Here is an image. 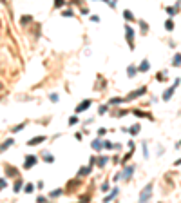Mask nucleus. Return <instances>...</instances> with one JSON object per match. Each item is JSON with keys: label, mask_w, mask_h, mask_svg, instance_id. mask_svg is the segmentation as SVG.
Instances as JSON below:
<instances>
[{"label": "nucleus", "mask_w": 181, "mask_h": 203, "mask_svg": "<svg viewBox=\"0 0 181 203\" xmlns=\"http://www.w3.org/2000/svg\"><path fill=\"white\" fill-rule=\"evenodd\" d=\"M91 169H92V165H89V167H82V169H80V176H89L91 174Z\"/></svg>", "instance_id": "10"}, {"label": "nucleus", "mask_w": 181, "mask_h": 203, "mask_svg": "<svg viewBox=\"0 0 181 203\" xmlns=\"http://www.w3.org/2000/svg\"><path fill=\"white\" fill-rule=\"evenodd\" d=\"M35 163H36V156H27L24 167H25V169H31V167H35Z\"/></svg>", "instance_id": "6"}, {"label": "nucleus", "mask_w": 181, "mask_h": 203, "mask_svg": "<svg viewBox=\"0 0 181 203\" xmlns=\"http://www.w3.org/2000/svg\"><path fill=\"white\" fill-rule=\"evenodd\" d=\"M0 89H2V82H0Z\"/></svg>", "instance_id": "38"}, {"label": "nucleus", "mask_w": 181, "mask_h": 203, "mask_svg": "<svg viewBox=\"0 0 181 203\" xmlns=\"http://www.w3.org/2000/svg\"><path fill=\"white\" fill-rule=\"evenodd\" d=\"M103 2H107V4H109V5H111V2H109V0H103Z\"/></svg>", "instance_id": "36"}, {"label": "nucleus", "mask_w": 181, "mask_h": 203, "mask_svg": "<svg viewBox=\"0 0 181 203\" xmlns=\"http://www.w3.org/2000/svg\"><path fill=\"white\" fill-rule=\"evenodd\" d=\"M102 145H103V141H100V140H96V141H92V149H102Z\"/></svg>", "instance_id": "22"}, {"label": "nucleus", "mask_w": 181, "mask_h": 203, "mask_svg": "<svg viewBox=\"0 0 181 203\" xmlns=\"http://www.w3.org/2000/svg\"><path fill=\"white\" fill-rule=\"evenodd\" d=\"M136 73H138V67H134V65H130L129 69H127V74H129V76H134Z\"/></svg>", "instance_id": "15"}, {"label": "nucleus", "mask_w": 181, "mask_h": 203, "mask_svg": "<svg viewBox=\"0 0 181 203\" xmlns=\"http://www.w3.org/2000/svg\"><path fill=\"white\" fill-rule=\"evenodd\" d=\"M139 25H141V33H147V31H149V24H147V22L139 20Z\"/></svg>", "instance_id": "20"}, {"label": "nucleus", "mask_w": 181, "mask_h": 203, "mask_svg": "<svg viewBox=\"0 0 181 203\" xmlns=\"http://www.w3.org/2000/svg\"><path fill=\"white\" fill-rule=\"evenodd\" d=\"M5 171H8V176H16V174H18L16 169H13V167H9V165H5Z\"/></svg>", "instance_id": "13"}, {"label": "nucleus", "mask_w": 181, "mask_h": 203, "mask_svg": "<svg viewBox=\"0 0 181 203\" xmlns=\"http://www.w3.org/2000/svg\"><path fill=\"white\" fill-rule=\"evenodd\" d=\"M178 13V8H167V15L169 16H174Z\"/></svg>", "instance_id": "19"}, {"label": "nucleus", "mask_w": 181, "mask_h": 203, "mask_svg": "<svg viewBox=\"0 0 181 203\" xmlns=\"http://www.w3.org/2000/svg\"><path fill=\"white\" fill-rule=\"evenodd\" d=\"M24 127H25V123H20V125H16V127H13L11 131H13V132H18V131H22Z\"/></svg>", "instance_id": "25"}, {"label": "nucleus", "mask_w": 181, "mask_h": 203, "mask_svg": "<svg viewBox=\"0 0 181 203\" xmlns=\"http://www.w3.org/2000/svg\"><path fill=\"white\" fill-rule=\"evenodd\" d=\"M105 163H107V156H102V158L98 160V165H100V167H103Z\"/></svg>", "instance_id": "26"}, {"label": "nucleus", "mask_w": 181, "mask_h": 203, "mask_svg": "<svg viewBox=\"0 0 181 203\" xmlns=\"http://www.w3.org/2000/svg\"><path fill=\"white\" fill-rule=\"evenodd\" d=\"M150 196H152V185H147V189L139 194V201H149Z\"/></svg>", "instance_id": "2"}, {"label": "nucleus", "mask_w": 181, "mask_h": 203, "mask_svg": "<svg viewBox=\"0 0 181 203\" xmlns=\"http://www.w3.org/2000/svg\"><path fill=\"white\" fill-rule=\"evenodd\" d=\"M122 102H125V98H112L109 104H111V105H118V104H122Z\"/></svg>", "instance_id": "18"}, {"label": "nucleus", "mask_w": 181, "mask_h": 203, "mask_svg": "<svg viewBox=\"0 0 181 203\" xmlns=\"http://www.w3.org/2000/svg\"><path fill=\"white\" fill-rule=\"evenodd\" d=\"M58 196H62V191H53L51 192V198H58Z\"/></svg>", "instance_id": "29"}, {"label": "nucleus", "mask_w": 181, "mask_h": 203, "mask_svg": "<svg viewBox=\"0 0 181 203\" xmlns=\"http://www.w3.org/2000/svg\"><path fill=\"white\" fill-rule=\"evenodd\" d=\"M36 201H40V203H44V201H47V200H45V198H44V196H38V200H36Z\"/></svg>", "instance_id": "35"}, {"label": "nucleus", "mask_w": 181, "mask_h": 203, "mask_svg": "<svg viewBox=\"0 0 181 203\" xmlns=\"http://www.w3.org/2000/svg\"><path fill=\"white\" fill-rule=\"evenodd\" d=\"M31 22H33L31 16H22V20H20V24H22V25H27V24H31Z\"/></svg>", "instance_id": "16"}, {"label": "nucleus", "mask_w": 181, "mask_h": 203, "mask_svg": "<svg viewBox=\"0 0 181 203\" xmlns=\"http://www.w3.org/2000/svg\"><path fill=\"white\" fill-rule=\"evenodd\" d=\"M53 160H55V158H53L51 154H47V156H45V161H47V163H53Z\"/></svg>", "instance_id": "33"}, {"label": "nucleus", "mask_w": 181, "mask_h": 203, "mask_svg": "<svg viewBox=\"0 0 181 203\" xmlns=\"http://www.w3.org/2000/svg\"><path fill=\"white\" fill-rule=\"evenodd\" d=\"M20 187H22V181H20V180H18V181H16V185H15V187H13V189H15V192H18V191H20Z\"/></svg>", "instance_id": "30"}, {"label": "nucleus", "mask_w": 181, "mask_h": 203, "mask_svg": "<svg viewBox=\"0 0 181 203\" xmlns=\"http://www.w3.org/2000/svg\"><path fill=\"white\" fill-rule=\"evenodd\" d=\"M24 191L27 192V194H31L33 191H35V185H33V183H27V185H25V189H24Z\"/></svg>", "instance_id": "23"}, {"label": "nucleus", "mask_w": 181, "mask_h": 203, "mask_svg": "<svg viewBox=\"0 0 181 203\" xmlns=\"http://www.w3.org/2000/svg\"><path fill=\"white\" fill-rule=\"evenodd\" d=\"M4 187H5V180H0V191H2Z\"/></svg>", "instance_id": "34"}, {"label": "nucleus", "mask_w": 181, "mask_h": 203, "mask_svg": "<svg viewBox=\"0 0 181 203\" xmlns=\"http://www.w3.org/2000/svg\"><path fill=\"white\" fill-rule=\"evenodd\" d=\"M42 141H45V136H35V138L29 140V145H38V143H42Z\"/></svg>", "instance_id": "9"}, {"label": "nucleus", "mask_w": 181, "mask_h": 203, "mask_svg": "<svg viewBox=\"0 0 181 203\" xmlns=\"http://www.w3.org/2000/svg\"><path fill=\"white\" fill-rule=\"evenodd\" d=\"M125 36H127V42H129V47H130V49H134V31L129 27V25H127V27H125Z\"/></svg>", "instance_id": "3"}, {"label": "nucleus", "mask_w": 181, "mask_h": 203, "mask_svg": "<svg viewBox=\"0 0 181 203\" xmlns=\"http://www.w3.org/2000/svg\"><path fill=\"white\" fill-rule=\"evenodd\" d=\"M64 4H65V0H55V5H56V8H64Z\"/></svg>", "instance_id": "28"}, {"label": "nucleus", "mask_w": 181, "mask_h": 203, "mask_svg": "<svg viewBox=\"0 0 181 203\" xmlns=\"http://www.w3.org/2000/svg\"><path fill=\"white\" fill-rule=\"evenodd\" d=\"M87 107H91V100H83L82 104H80V105L76 107V112H82V111H85Z\"/></svg>", "instance_id": "7"}, {"label": "nucleus", "mask_w": 181, "mask_h": 203, "mask_svg": "<svg viewBox=\"0 0 181 203\" xmlns=\"http://www.w3.org/2000/svg\"><path fill=\"white\" fill-rule=\"evenodd\" d=\"M179 82H181V80H179V78H176V82H174V85H170V87H169V89H167V91L163 93V96H161V98H163L165 102L172 98V94H174V93H176V89H178V85H179Z\"/></svg>", "instance_id": "1"}, {"label": "nucleus", "mask_w": 181, "mask_h": 203, "mask_svg": "<svg viewBox=\"0 0 181 203\" xmlns=\"http://www.w3.org/2000/svg\"><path fill=\"white\" fill-rule=\"evenodd\" d=\"M127 131H129L130 134H138V132H139V125L136 123V125H132V127H130V129H127Z\"/></svg>", "instance_id": "17"}, {"label": "nucleus", "mask_w": 181, "mask_h": 203, "mask_svg": "<svg viewBox=\"0 0 181 203\" xmlns=\"http://www.w3.org/2000/svg\"><path fill=\"white\" fill-rule=\"evenodd\" d=\"M132 114H136V116H138V118H145V116H147V118H149V120H154V118L150 116V114H149V112H145V111H139V109H134V111H132Z\"/></svg>", "instance_id": "5"}, {"label": "nucleus", "mask_w": 181, "mask_h": 203, "mask_svg": "<svg viewBox=\"0 0 181 203\" xmlns=\"http://www.w3.org/2000/svg\"><path fill=\"white\" fill-rule=\"evenodd\" d=\"M145 87H141V89H138V91H134V93H130L129 94V96H127L125 98V102H130V100H134V98H139V96H141V94H145Z\"/></svg>", "instance_id": "4"}, {"label": "nucleus", "mask_w": 181, "mask_h": 203, "mask_svg": "<svg viewBox=\"0 0 181 203\" xmlns=\"http://www.w3.org/2000/svg\"><path fill=\"white\" fill-rule=\"evenodd\" d=\"M178 147H181V141H179V143H178Z\"/></svg>", "instance_id": "37"}, {"label": "nucleus", "mask_w": 181, "mask_h": 203, "mask_svg": "<svg viewBox=\"0 0 181 203\" xmlns=\"http://www.w3.org/2000/svg\"><path fill=\"white\" fill-rule=\"evenodd\" d=\"M165 29H167V31H174V22H172L170 18L165 22Z\"/></svg>", "instance_id": "14"}, {"label": "nucleus", "mask_w": 181, "mask_h": 203, "mask_svg": "<svg viewBox=\"0 0 181 203\" xmlns=\"http://www.w3.org/2000/svg\"><path fill=\"white\" fill-rule=\"evenodd\" d=\"M13 145V140H8V141H5V143L2 145V147H0V151H5V149H8V147H11Z\"/></svg>", "instance_id": "24"}, {"label": "nucleus", "mask_w": 181, "mask_h": 203, "mask_svg": "<svg viewBox=\"0 0 181 203\" xmlns=\"http://www.w3.org/2000/svg\"><path fill=\"white\" fill-rule=\"evenodd\" d=\"M116 194H118V189H116V191H112V192H111L109 196H107V198H105V201H109V200H112V198H114V196H116Z\"/></svg>", "instance_id": "27"}, {"label": "nucleus", "mask_w": 181, "mask_h": 203, "mask_svg": "<svg viewBox=\"0 0 181 203\" xmlns=\"http://www.w3.org/2000/svg\"><path fill=\"white\" fill-rule=\"evenodd\" d=\"M132 171H134V167L130 165V167H127L125 171H123V174H122V178H129V176L132 174Z\"/></svg>", "instance_id": "12"}, {"label": "nucleus", "mask_w": 181, "mask_h": 203, "mask_svg": "<svg viewBox=\"0 0 181 203\" xmlns=\"http://www.w3.org/2000/svg\"><path fill=\"white\" fill-rule=\"evenodd\" d=\"M149 69H150V64L147 62V60H143V62L139 64V67H138V71H139V73H147Z\"/></svg>", "instance_id": "8"}, {"label": "nucleus", "mask_w": 181, "mask_h": 203, "mask_svg": "<svg viewBox=\"0 0 181 203\" xmlns=\"http://www.w3.org/2000/svg\"><path fill=\"white\" fill-rule=\"evenodd\" d=\"M76 121H78V118H76V116H72V118H69V125H74V123H76Z\"/></svg>", "instance_id": "32"}, {"label": "nucleus", "mask_w": 181, "mask_h": 203, "mask_svg": "<svg viewBox=\"0 0 181 203\" xmlns=\"http://www.w3.org/2000/svg\"><path fill=\"white\" fill-rule=\"evenodd\" d=\"M123 16H125L127 20H134V15H132V11H129V9H127V11H123Z\"/></svg>", "instance_id": "21"}, {"label": "nucleus", "mask_w": 181, "mask_h": 203, "mask_svg": "<svg viewBox=\"0 0 181 203\" xmlns=\"http://www.w3.org/2000/svg\"><path fill=\"white\" fill-rule=\"evenodd\" d=\"M62 15H64V16H72V11H71V9H65Z\"/></svg>", "instance_id": "31"}, {"label": "nucleus", "mask_w": 181, "mask_h": 203, "mask_svg": "<svg viewBox=\"0 0 181 203\" xmlns=\"http://www.w3.org/2000/svg\"><path fill=\"white\" fill-rule=\"evenodd\" d=\"M172 65H176V67H179V65H181V53H178V55H174Z\"/></svg>", "instance_id": "11"}]
</instances>
